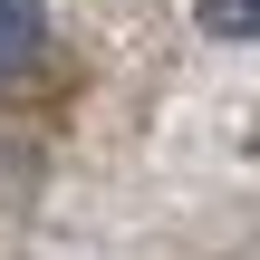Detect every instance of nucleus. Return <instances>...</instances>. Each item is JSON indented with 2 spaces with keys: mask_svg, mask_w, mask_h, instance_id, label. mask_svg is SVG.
<instances>
[{
  "mask_svg": "<svg viewBox=\"0 0 260 260\" xmlns=\"http://www.w3.org/2000/svg\"><path fill=\"white\" fill-rule=\"evenodd\" d=\"M48 48V10L39 0H0V87H19Z\"/></svg>",
  "mask_w": 260,
  "mask_h": 260,
  "instance_id": "f257e3e1",
  "label": "nucleus"
},
{
  "mask_svg": "<svg viewBox=\"0 0 260 260\" xmlns=\"http://www.w3.org/2000/svg\"><path fill=\"white\" fill-rule=\"evenodd\" d=\"M212 29H260V0H203Z\"/></svg>",
  "mask_w": 260,
  "mask_h": 260,
  "instance_id": "f03ea898",
  "label": "nucleus"
}]
</instances>
